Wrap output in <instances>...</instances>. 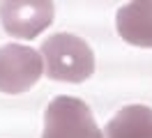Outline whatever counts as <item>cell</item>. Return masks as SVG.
Listing matches in <instances>:
<instances>
[{"label":"cell","instance_id":"5","mask_svg":"<svg viewBox=\"0 0 152 138\" xmlns=\"http://www.w3.org/2000/svg\"><path fill=\"white\" fill-rule=\"evenodd\" d=\"M118 35L141 48H152V2H127L115 16Z\"/></svg>","mask_w":152,"mask_h":138},{"label":"cell","instance_id":"6","mask_svg":"<svg viewBox=\"0 0 152 138\" xmlns=\"http://www.w3.org/2000/svg\"><path fill=\"white\" fill-rule=\"evenodd\" d=\"M104 138H152V108L132 104L108 120Z\"/></svg>","mask_w":152,"mask_h":138},{"label":"cell","instance_id":"4","mask_svg":"<svg viewBox=\"0 0 152 138\" xmlns=\"http://www.w3.org/2000/svg\"><path fill=\"white\" fill-rule=\"evenodd\" d=\"M53 2L46 0H7L0 2V23L7 30V35L19 39H35L39 32H44L53 23Z\"/></svg>","mask_w":152,"mask_h":138},{"label":"cell","instance_id":"1","mask_svg":"<svg viewBox=\"0 0 152 138\" xmlns=\"http://www.w3.org/2000/svg\"><path fill=\"white\" fill-rule=\"evenodd\" d=\"M44 72L53 81L83 83L95 72V53L86 39L67 32L51 35L42 42Z\"/></svg>","mask_w":152,"mask_h":138},{"label":"cell","instance_id":"2","mask_svg":"<svg viewBox=\"0 0 152 138\" xmlns=\"http://www.w3.org/2000/svg\"><path fill=\"white\" fill-rule=\"evenodd\" d=\"M42 138H104L86 101L60 94L44 110Z\"/></svg>","mask_w":152,"mask_h":138},{"label":"cell","instance_id":"3","mask_svg":"<svg viewBox=\"0 0 152 138\" xmlns=\"http://www.w3.org/2000/svg\"><path fill=\"white\" fill-rule=\"evenodd\" d=\"M44 74L42 55L21 44L0 46V92L5 94H21L28 92L39 76Z\"/></svg>","mask_w":152,"mask_h":138}]
</instances>
